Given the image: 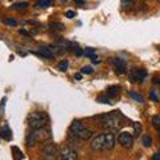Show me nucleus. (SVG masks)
Masks as SVG:
<instances>
[{
	"label": "nucleus",
	"instance_id": "nucleus-1",
	"mask_svg": "<svg viewBox=\"0 0 160 160\" xmlns=\"http://www.w3.org/2000/svg\"><path fill=\"white\" fill-rule=\"evenodd\" d=\"M95 119L100 123V126L104 129L111 131V132L118 131L123 126V123H122L123 115L120 111H111L109 113H106V115H99V116H95Z\"/></svg>",
	"mask_w": 160,
	"mask_h": 160
},
{
	"label": "nucleus",
	"instance_id": "nucleus-2",
	"mask_svg": "<svg viewBox=\"0 0 160 160\" xmlns=\"http://www.w3.org/2000/svg\"><path fill=\"white\" fill-rule=\"evenodd\" d=\"M113 147H115V136L113 133H111V131L98 135L91 142L92 151H96V152L109 151V149H113Z\"/></svg>",
	"mask_w": 160,
	"mask_h": 160
},
{
	"label": "nucleus",
	"instance_id": "nucleus-3",
	"mask_svg": "<svg viewBox=\"0 0 160 160\" xmlns=\"http://www.w3.org/2000/svg\"><path fill=\"white\" fill-rule=\"evenodd\" d=\"M49 139H51V131L48 128L46 127L36 128L31 133L27 135V146L31 147L35 143H44V142H48Z\"/></svg>",
	"mask_w": 160,
	"mask_h": 160
},
{
	"label": "nucleus",
	"instance_id": "nucleus-4",
	"mask_svg": "<svg viewBox=\"0 0 160 160\" xmlns=\"http://www.w3.org/2000/svg\"><path fill=\"white\" fill-rule=\"evenodd\" d=\"M69 133L71 136H73L75 139L79 140H88L92 136V131L89 128H87L82 122L79 120H73L71 127H69Z\"/></svg>",
	"mask_w": 160,
	"mask_h": 160
},
{
	"label": "nucleus",
	"instance_id": "nucleus-5",
	"mask_svg": "<svg viewBox=\"0 0 160 160\" xmlns=\"http://www.w3.org/2000/svg\"><path fill=\"white\" fill-rule=\"evenodd\" d=\"M27 123L32 129L43 128V127H47V124L49 123V116L46 112L36 111V112H32V113L28 115Z\"/></svg>",
	"mask_w": 160,
	"mask_h": 160
},
{
	"label": "nucleus",
	"instance_id": "nucleus-6",
	"mask_svg": "<svg viewBox=\"0 0 160 160\" xmlns=\"http://www.w3.org/2000/svg\"><path fill=\"white\" fill-rule=\"evenodd\" d=\"M42 155H43V159H48V160L56 159L58 155H59L56 144H55V143L44 144V147H43V149H42Z\"/></svg>",
	"mask_w": 160,
	"mask_h": 160
},
{
	"label": "nucleus",
	"instance_id": "nucleus-7",
	"mask_svg": "<svg viewBox=\"0 0 160 160\" xmlns=\"http://www.w3.org/2000/svg\"><path fill=\"white\" fill-rule=\"evenodd\" d=\"M118 142L123 148H131L133 146V136H132V133H129L127 131H123V132L119 133Z\"/></svg>",
	"mask_w": 160,
	"mask_h": 160
},
{
	"label": "nucleus",
	"instance_id": "nucleus-8",
	"mask_svg": "<svg viewBox=\"0 0 160 160\" xmlns=\"http://www.w3.org/2000/svg\"><path fill=\"white\" fill-rule=\"evenodd\" d=\"M111 64L115 68V72L118 75H124L127 73V63L126 60L122 58H112L111 59Z\"/></svg>",
	"mask_w": 160,
	"mask_h": 160
},
{
	"label": "nucleus",
	"instance_id": "nucleus-9",
	"mask_svg": "<svg viewBox=\"0 0 160 160\" xmlns=\"http://www.w3.org/2000/svg\"><path fill=\"white\" fill-rule=\"evenodd\" d=\"M147 76L146 69L143 68H132L131 72H129V80L132 83H142Z\"/></svg>",
	"mask_w": 160,
	"mask_h": 160
},
{
	"label": "nucleus",
	"instance_id": "nucleus-10",
	"mask_svg": "<svg viewBox=\"0 0 160 160\" xmlns=\"http://www.w3.org/2000/svg\"><path fill=\"white\" fill-rule=\"evenodd\" d=\"M60 159H63V160H76L78 159V153L75 149H72L71 147H63L62 149H60Z\"/></svg>",
	"mask_w": 160,
	"mask_h": 160
},
{
	"label": "nucleus",
	"instance_id": "nucleus-11",
	"mask_svg": "<svg viewBox=\"0 0 160 160\" xmlns=\"http://www.w3.org/2000/svg\"><path fill=\"white\" fill-rule=\"evenodd\" d=\"M38 55L42 56L43 59H47V60H52L55 58V53L52 51V48H49V47H40L38 49Z\"/></svg>",
	"mask_w": 160,
	"mask_h": 160
},
{
	"label": "nucleus",
	"instance_id": "nucleus-12",
	"mask_svg": "<svg viewBox=\"0 0 160 160\" xmlns=\"http://www.w3.org/2000/svg\"><path fill=\"white\" fill-rule=\"evenodd\" d=\"M0 138L7 140V142H9V140H12V131L11 128H9L8 126H4L2 129H0Z\"/></svg>",
	"mask_w": 160,
	"mask_h": 160
},
{
	"label": "nucleus",
	"instance_id": "nucleus-13",
	"mask_svg": "<svg viewBox=\"0 0 160 160\" xmlns=\"http://www.w3.org/2000/svg\"><path fill=\"white\" fill-rule=\"evenodd\" d=\"M119 89H120V87H118V86L109 87V88L107 89V96H108L109 99H113V98H116L118 95H119Z\"/></svg>",
	"mask_w": 160,
	"mask_h": 160
},
{
	"label": "nucleus",
	"instance_id": "nucleus-14",
	"mask_svg": "<svg viewBox=\"0 0 160 160\" xmlns=\"http://www.w3.org/2000/svg\"><path fill=\"white\" fill-rule=\"evenodd\" d=\"M129 96H131L132 99L136 100L138 103H143V102H144V98H143L140 93H136L135 91H131V92H129Z\"/></svg>",
	"mask_w": 160,
	"mask_h": 160
},
{
	"label": "nucleus",
	"instance_id": "nucleus-15",
	"mask_svg": "<svg viewBox=\"0 0 160 160\" xmlns=\"http://www.w3.org/2000/svg\"><path fill=\"white\" fill-rule=\"evenodd\" d=\"M133 4H135V0H122V8L123 9L131 8Z\"/></svg>",
	"mask_w": 160,
	"mask_h": 160
},
{
	"label": "nucleus",
	"instance_id": "nucleus-16",
	"mask_svg": "<svg viewBox=\"0 0 160 160\" xmlns=\"http://www.w3.org/2000/svg\"><path fill=\"white\" fill-rule=\"evenodd\" d=\"M152 126L156 128L158 131H160V116H158V115L152 116Z\"/></svg>",
	"mask_w": 160,
	"mask_h": 160
},
{
	"label": "nucleus",
	"instance_id": "nucleus-17",
	"mask_svg": "<svg viewBox=\"0 0 160 160\" xmlns=\"http://www.w3.org/2000/svg\"><path fill=\"white\" fill-rule=\"evenodd\" d=\"M51 4H52V0H39L38 2V6L40 8H47L51 6Z\"/></svg>",
	"mask_w": 160,
	"mask_h": 160
},
{
	"label": "nucleus",
	"instance_id": "nucleus-18",
	"mask_svg": "<svg viewBox=\"0 0 160 160\" xmlns=\"http://www.w3.org/2000/svg\"><path fill=\"white\" fill-rule=\"evenodd\" d=\"M142 143H143V146H144V147H146V148H148V147H151V144H152V139L149 138L148 135H146V136L143 138Z\"/></svg>",
	"mask_w": 160,
	"mask_h": 160
},
{
	"label": "nucleus",
	"instance_id": "nucleus-19",
	"mask_svg": "<svg viewBox=\"0 0 160 160\" xmlns=\"http://www.w3.org/2000/svg\"><path fill=\"white\" fill-rule=\"evenodd\" d=\"M58 68H59V71H62V72L67 71V68H68V62H67V60H63V62H60L59 66H58Z\"/></svg>",
	"mask_w": 160,
	"mask_h": 160
},
{
	"label": "nucleus",
	"instance_id": "nucleus-20",
	"mask_svg": "<svg viewBox=\"0 0 160 160\" xmlns=\"http://www.w3.org/2000/svg\"><path fill=\"white\" fill-rule=\"evenodd\" d=\"M95 52H96V49L95 48H87V49H84L83 51V55L84 56H87V58H91L95 55Z\"/></svg>",
	"mask_w": 160,
	"mask_h": 160
},
{
	"label": "nucleus",
	"instance_id": "nucleus-21",
	"mask_svg": "<svg viewBox=\"0 0 160 160\" xmlns=\"http://www.w3.org/2000/svg\"><path fill=\"white\" fill-rule=\"evenodd\" d=\"M12 151H13V153H15V159H24L23 152H20L18 147H13V148H12Z\"/></svg>",
	"mask_w": 160,
	"mask_h": 160
},
{
	"label": "nucleus",
	"instance_id": "nucleus-22",
	"mask_svg": "<svg viewBox=\"0 0 160 160\" xmlns=\"http://www.w3.org/2000/svg\"><path fill=\"white\" fill-rule=\"evenodd\" d=\"M3 23L7 24V26H12V27H16L18 26V22L15 19H4Z\"/></svg>",
	"mask_w": 160,
	"mask_h": 160
},
{
	"label": "nucleus",
	"instance_id": "nucleus-23",
	"mask_svg": "<svg viewBox=\"0 0 160 160\" xmlns=\"http://www.w3.org/2000/svg\"><path fill=\"white\" fill-rule=\"evenodd\" d=\"M98 102L103 103V104H111V103H112L111 99H109L108 96H99V98H98Z\"/></svg>",
	"mask_w": 160,
	"mask_h": 160
},
{
	"label": "nucleus",
	"instance_id": "nucleus-24",
	"mask_svg": "<svg viewBox=\"0 0 160 160\" xmlns=\"http://www.w3.org/2000/svg\"><path fill=\"white\" fill-rule=\"evenodd\" d=\"M80 72L84 73V75H91L93 72V69H92V67H83L80 69Z\"/></svg>",
	"mask_w": 160,
	"mask_h": 160
},
{
	"label": "nucleus",
	"instance_id": "nucleus-25",
	"mask_svg": "<svg viewBox=\"0 0 160 160\" xmlns=\"http://www.w3.org/2000/svg\"><path fill=\"white\" fill-rule=\"evenodd\" d=\"M133 128H135V133L140 135V132H142V126H140V123H133Z\"/></svg>",
	"mask_w": 160,
	"mask_h": 160
},
{
	"label": "nucleus",
	"instance_id": "nucleus-26",
	"mask_svg": "<svg viewBox=\"0 0 160 160\" xmlns=\"http://www.w3.org/2000/svg\"><path fill=\"white\" fill-rule=\"evenodd\" d=\"M28 6L27 3H18L15 4V6H12V9H20V8H26Z\"/></svg>",
	"mask_w": 160,
	"mask_h": 160
},
{
	"label": "nucleus",
	"instance_id": "nucleus-27",
	"mask_svg": "<svg viewBox=\"0 0 160 160\" xmlns=\"http://www.w3.org/2000/svg\"><path fill=\"white\" fill-rule=\"evenodd\" d=\"M51 29H55V31H56V29H59V31H63L64 26H63V24H51Z\"/></svg>",
	"mask_w": 160,
	"mask_h": 160
},
{
	"label": "nucleus",
	"instance_id": "nucleus-28",
	"mask_svg": "<svg viewBox=\"0 0 160 160\" xmlns=\"http://www.w3.org/2000/svg\"><path fill=\"white\" fill-rule=\"evenodd\" d=\"M75 15H76V13H75L73 11H67V13H66V16H67L68 19H72V18H75Z\"/></svg>",
	"mask_w": 160,
	"mask_h": 160
},
{
	"label": "nucleus",
	"instance_id": "nucleus-29",
	"mask_svg": "<svg viewBox=\"0 0 160 160\" xmlns=\"http://www.w3.org/2000/svg\"><path fill=\"white\" fill-rule=\"evenodd\" d=\"M149 96H151V99L153 100V102H159V99H158V96H156V92H155V91H152Z\"/></svg>",
	"mask_w": 160,
	"mask_h": 160
},
{
	"label": "nucleus",
	"instance_id": "nucleus-30",
	"mask_svg": "<svg viewBox=\"0 0 160 160\" xmlns=\"http://www.w3.org/2000/svg\"><path fill=\"white\" fill-rule=\"evenodd\" d=\"M89 59L92 60V63H99V62H100V60H99V58L96 56V55H93V56H91Z\"/></svg>",
	"mask_w": 160,
	"mask_h": 160
},
{
	"label": "nucleus",
	"instance_id": "nucleus-31",
	"mask_svg": "<svg viewBox=\"0 0 160 160\" xmlns=\"http://www.w3.org/2000/svg\"><path fill=\"white\" fill-rule=\"evenodd\" d=\"M152 160H160V152H158V153H155L153 156H152Z\"/></svg>",
	"mask_w": 160,
	"mask_h": 160
},
{
	"label": "nucleus",
	"instance_id": "nucleus-32",
	"mask_svg": "<svg viewBox=\"0 0 160 160\" xmlns=\"http://www.w3.org/2000/svg\"><path fill=\"white\" fill-rule=\"evenodd\" d=\"M82 75H83L82 72H80V73H78V75H76V79H78V80H80V79H82Z\"/></svg>",
	"mask_w": 160,
	"mask_h": 160
},
{
	"label": "nucleus",
	"instance_id": "nucleus-33",
	"mask_svg": "<svg viewBox=\"0 0 160 160\" xmlns=\"http://www.w3.org/2000/svg\"><path fill=\"white\" fill-rule=\"evenodd\" d=\"M75 2L79 3V4H84V3H86V2H84V0H75Z\"/></svg>",
	"mask_w": 160,
	"mask_h": 160
},
{
	"label": "nucleus",
	"instance_id": "nucleus-34",
	"mask_svg": "<svg viewBox=\"0 0 160 160\" xmlns=\"http://www.w3.org/2000/svg\"><path fill=\"white\" fill-rule=\"evenodd\" d=\"M155 83H159L160 84V79H155Z\"/></svg>",
	"mask_w": 160,
	"mask_h": 160
}]
</instances>
